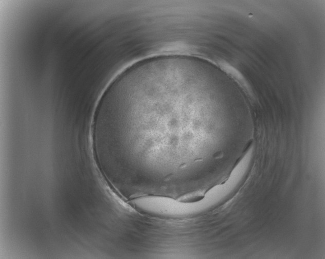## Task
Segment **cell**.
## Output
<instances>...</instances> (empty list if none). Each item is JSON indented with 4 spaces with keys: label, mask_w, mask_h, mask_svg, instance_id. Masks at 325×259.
<instances>
[{
    "label": "cell",
    "mask_w": 325,
    "mask_h": 259,
    "mask_svg": "<svg viewBox=\"0 0 325 259\" xmlns=\"http://www.w3.org/2000/svg\"><path fill=\"white\" fill-rule=\"evenodd\" d=\"M193 75L171 60L125 70L104 98L96 124L100 139L130 166L175 175L194 134Z\"/></svg>",
    "instance_id": "cell-1"
}]
</instances>
